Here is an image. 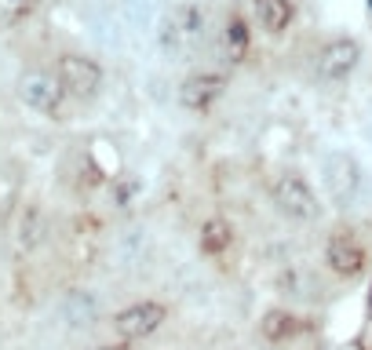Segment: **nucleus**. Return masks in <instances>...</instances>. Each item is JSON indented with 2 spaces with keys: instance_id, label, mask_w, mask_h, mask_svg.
Here are the masks:
<instances>
[{
  "instance_id": "obj_5",
  "label": "nucleus",
  "mask_w": 372,
  "mask_h": 350,
  "mask_svg": "<svg viewBox=\"0 0 372 350\" xmlns=\"http://www.w3.org/2000/svg\"><path fill=\"white\" fill-rule=\"evenodd\" d=\"M55 77L62 80L66 95L77 99V102H92V99H99L102 80H106L102 66H99L92 55H84V52H66V55H59V62H55Z\"/></svg>"
},
{
  "instance_id": "obj_13",
  "label": "nucleus",
  "mask_w": 372,
  "mask_h": 350,
  "mask_svg": "<svg viewBox=\"0 0 372 350\" xmlns=\"http://www.w3.org/2000/svg\"><path fill=\"white\" fill-rule=\"evenodd\" d=\"M248 44H252V30H248L245 15H230L227 26H223V55L237 66V62H245Z\"/></svg>"
},
{
  "instance_id": "obj_10",
  "label": "nucleus",
  "mask_w": 372,
  "mask_h": 350,
  "mask_svg": "<svg viewBox=\"0 0 372 350\" xmlns=\"http://www.w3.org/2000/svg\"><path fill=\"white\" fill-rule=\"evenodd\" d=\"M252 18L263 33H284L296 18V0H252Z\"/></svg>"
},
{
  "instance_id": "obj_8",
  "label": "nucleus",
  "mask_w": 372,
  "mask_h": 350,
  "mask_svg": "<svg viewBox=\"0 0 372 350\" xmlns=\"http://www.w3.org/2000/svg\"><path fill=\"white\" fill-rule=\"evenodd\" d=\"M223 95H227V73L219 70H193L179 80V106L190 114H208Z\"/></svg>"
},
{
  "instance_id": "obj_12",
  "label": "nucleus",
  "mask_w": 372,
  "mask_h": 350,
  "mask_svg": "<svg viewBox=\"0 0 372 350\" xmlns=\"http://www.w3.org/2000/svg\"><path fill=\"white\" fill-rule=\"evenodd\" d=\"M230 245H234V223L230 219H223V215L205 219L201 223V252L219 259L223 252H230Z\"/></svg>"
},
{
  "instance_id": "obj_3",
  "label": "nucleus",
  "mask_w": 372,
  "mask_h": 350,
  "mask_svg": "<svg viewBox=\"0 0 372 350\" xmlns=\"http://www.w3.org/2000/svg\"><path fill=\"white\" fill-rule=\"evenodd\" d=\"M361 164L350 150H328L325 161H321V183H325V193L336 208H347L354 205V197L361 193Z\"/></svg>"
},
{
  "instance_id": "obj_15",
  "label": "nucleus",
  "mask_w": 372,
  "mask_h": 350,
  "mask_svg": "<svg viewBox=\"0 0 372 350\" xmlns=\"http://www.w3.org/2000/svg\"><path fill=\"white\" fill-rule=\"evenodd\" d=\"M95 350H131L128 343H102V346H95Z\"/></svg>"
},
{
  "instance_id": "obj_11",
  "label": "nucleus",
  "mask_w": 372,
  "mask_h": 350,
  "mask_svg": "<svg viewBox=\"0 0 372 350\" xmlns=\"http://www.w3.org/2000/svg\"><path fill=\"white\" fill-rule=\"evenodd\" d=\"M303 318H296L292 310H284V306H274V310H267L263 314V321H259V336L267 339V343H289V339H296L299 332H303Z\"/></svg>"
},
{
  "instance_id": "obj_7",
  "label": "nucleus",
  "mask_w": 372,
  "mask_h": 350,
  "mask_svg": "<svg viewBox=\"0 0 372 350\" xmlns=\"http://www.w3.org/2000/svg\"><path fill=\"white\" fill-rule=\"evenodd\" d=\"M164 321H168V306L161 299H139L124 306L121 314H114V332L121 343H139V339H150Z\"/></svg>"
},
{
  "instance_id": "obj_14",
  "label": "nucleus",
  "mask_w": 372,
  "mask_h": 350,
  "mask_svg": "<svg viewBox=\"0 0 372 350\" xmlns=\"http://www.w3.org/2000/svg\"><path fill=\"white\" fill-rule=\"evenodd\" d=\"M40 0H0V18L4 22H22L37 11Z\"/></svg>"
},
{
  "instance_id": "obj_2",
  "label": "nucleus",
  "mask_w": 372,
  "mask_h": 350,
  "mask_svg": "<svg viewBox=\"0 0 372 350\" xmlns=\"http://www.w3.org/2000/svg\"><path fill=\"white\" fill-rule=\"evenodd\" d=\"M270 201H274V208L281 215L296 219V223H314V219L321 215V201H318L311 179H306L303 171H296V168L281 171L277 179L270 183Z\"/></svg>"
},
{
  "instance_id": "obj_9",
  "label": "nucleus",
  "mask_w": 372,
  "mask_h": 350,
  "mask_svg": "<svg viewBox=\"0 0 372 350\" xmlns=\"http://www.w3.org/2000/svg\"><path fill=\"white\" fill-rule=\"evenodd\" d=\"M325 262H328V270H332L336 277L354 281V277H361L365 267H368V252H365V245L358 241V234L336 230L332 237L325 241Z\"/></svg>"
},
{
  "instance_id": "obj_6",
  "label": "nucleus",
  "mask_w": 372,
  "mask_h": 350,
  "mask_svg": "<svg viewBox=\"0 0 372 350\" xmlns=\"http://www.w3.org/2000/svg\"><path fill=\"white\" fill-rule=\"evenodd\" d=\"M15 92H18L22 106L33 109V114H40V117H55L62 109V102L70 99L66 95V88H62V80L55 73H48V70H26L18 77Z\"/></svg>"
},
{
  "instance_id": "obj_1",
  "label": "nucleus",
  "mask_w": 372,
  "mask_h": 350,
  "mask_svg": "<svg viewBox=\"0 0 372 350\" xmlns=\"http://www.w3.org/2000/svg\"><path fill=\"white\" fill-rule=\"evenodd\" d=\"M205 30H208V15L201 4H175L164 11L161 26H157V40L164 55H193L205 44Z\"/></svg>"
},
{
  "instance_id": "obj_4",
  "label": "nucleus",
  "mask_w": 372,
  "mask_h": 350,
  "mask_svg": "<svg viewBox=\"0 0 372 350\" xmlns=\"http://www.w3.org/2000/svg\"><path fill=\"white\" fill-rule=\"evenodd\" d=\"M361 55H365V48H361L358 37H350V33L328 37L318 48V55H314V77L321 84H343L350 73L358 70Z\"/></svg>"
}]
</instances>
